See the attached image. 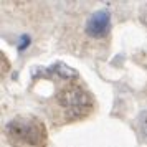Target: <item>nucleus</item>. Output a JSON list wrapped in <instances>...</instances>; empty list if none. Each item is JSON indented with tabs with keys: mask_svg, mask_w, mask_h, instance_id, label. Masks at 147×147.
Wrapping results in <instances>:
<instances>
[{
	"mask_svg": "<svg viewBox=\"0 0 147 147\" xmlns=\"http://www.w3.org/2000/svg\"><path fill=\"white\" fill-rule=\"evenodd\" d=\"M56 106L65 122H74L88 117L94 109V99L86 88L80 83L68 81L56 93ZM58 113V114H60Z\"/></svg>",
	"mask_w": 147,
	"mask_h": 147,
	"instance_id": "f257e3e1",
	"label": "nucleus"
},
{
	"mask_svg": "<svg viewBox=\"0 0 147 147\" xmlns=\"http://www.w3.org/2000/svg\"><path fill=\"white\" fill-rule=\"evenodd\" d=\"M30 43H32L30 35H22V36H20V41H18V50H20V51H23V50H25V48L30 45Z\"/></svg>",
	"mask_w": 147,
	"mask_h": 147,
	"instance_id": "39448f33",
	"label": "nucleus"
},
{
	"mask_svg": "<svg viewBox=\"0 0 147 147\" xmlns=\"http://www.w3.org/2000/svg\"><path fill=\"white\" fill-rule=\"evenodd\" d=\"M111 32V12L107 8L94 10L84 22V33L89 38H106Z\"/></svg>",
	"mask_w": 147,
	"mask_h": 147,
	"instance_id": "7ed1b4c3",
	"label": "nucleus"
},
{
	"mask_svg": "<svg viewBox=\"0 0 147 147\" xmlns=\"http://www.w3.org/2000/svg\"><path fill=\"white\" fill-rule=\"evenodd\" d=\"M10 147H47V127L36 116H17L5 124Z\"/></svg>",
	"mask_w": 147,
	"mask_h": 147,
	"instance_id": "f03ea898",
	"label": "nucleus"
},
{
	"mask_svg": "<svg viewBox=\"0 0 147 147\" xmlns=\"http://www.w3.org/2000/svg\"><path fill=\"white\" fill-rule=\"evenodd\" d=\"M137 131H139L140 139L147 142V111H142L137 117Z\"/></svg>",
	"mask_w": 147,
	"mask_h": 147,
	"instance_id": "20e7f679",
	"label": "nucleus"
}]
</instances>
